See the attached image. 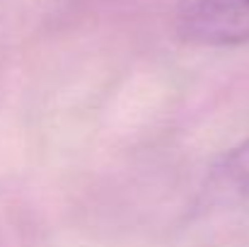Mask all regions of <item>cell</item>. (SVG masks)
Instances as JSON below:
<instances>
[{
    "instance_id": "obj_2",
    "label": "cell",
    "mask_w": 249,
    "mask_h": 247,
    "mask_svg": "<svg viewBox=\"0 0 249 247\" xmlns=\"http://www.w3.org/2000/svg\"><path fill=\"white\" fill-rule=\"evenodd\" d=\"M249 204V138L225 151L211 165L201 191L198 209L203 211H230Z\"/></svg>"
},
{
    "instance_id": "obj_1",
    "label": "cell",
    "mask_w": 249,
    "mask_h": 247,
    "mask_svg": "<svg viewBox=\"0 0 249 247\" xmlns=\"http://www.w3.org/2000/svg\"><path fill=\"white\" fill-rule=\"evenodd\" d=\"M177 32L196 46L249 44V0H191L177 22Z\"/></svg>"
}]
</instances>
